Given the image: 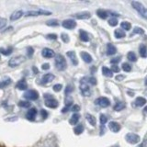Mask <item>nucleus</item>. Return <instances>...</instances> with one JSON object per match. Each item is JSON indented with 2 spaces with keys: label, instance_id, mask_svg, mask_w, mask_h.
<instances>
[{
  "label": "nucleus",
  "instance_id": "ea45409f",
  "mask_svg": "<svg viewBox=\"0 0 147 147\" xmlns=\"http://www.w3.org/2000/svg\"><path fill=\"white\" fill-rule=\"evenodd\" d=\"M108 121V118L105 116V115L103 114H101L100 115V123H101V125H104V124H106Z\"/></svg>",
  "mask_w": 147,
  "mask_h": 147
},
{
  "label": "nucleus",
  "instance_id": "5fc2aeb1",
  "mask_svg": "<svg viewBox=\"0 0 147 147\" xmlns=\"http://www.w3.org/2000/svg\"><path fill=\"white\" fill-rule=\"evenodd\" d=\"M124 78H125V76H116V80H118V81H121V80H123Z\"/></svg>",
  "mask_w": 147,
  "mask_h": 147
},
{
  "label": "nucleus",
  "instance_id": "f8f14e48",
  "mask_svg": "<svg viewBox=\"0 0 147 147\" xmlns=\"http://www.w3.org/2000/svg\"><path fill=\"white\" fill-rule=\"evenodd\" d=\"M41 55L44 57V58H53L55 56V53L52 49H49V48H44L41 52Z\"/></svg>",
  "mask_w": 147,
  "mask_h": 147
},
{
  "label": "nucleus",
  "instance_id": "8fccbe9b",
  "mask_svg": "<svg viewBox=\"0 0 147 147\" xmlns=\"http://www.w3.org/2000/svg\"><path fill=\"white\" fill-rule=\"evenodd\" d=\"M80 110V107L78 105H74L72 107V111H75V112H77Z\"/></svg>",
  "mask_w": 147,
  "mask_h": 147
},
{
  "label": "nucleus",
  "instance_id": "412c9836",
  "mask_svg": "<svg viewBox=\"0 0 147 147\" xmlns=\"http://www.w3.org/2000/svg\"><path fill=\"white\" fill-rule=\"evenodd\" d=\"M79 34H80V40L82 41H84V42H86V41L89 40V35H88V33H87L86 31L81 30L79 31Z\"/></svg>",
  "mask_w": 147,
  "mask_h": 147
},
{
  "label": "nucleus",
  "instance_id": "3c124183",
  "mask_svg": "<svg viewBox=\"0 0 147 147\" xmlns=\"http://www.w3.org/2000/svg\"><path fill=\"white\" fill-rule=\"evenodd\" d=\"M119 70H121V69H119V67L118 65H113L111 68V72H114V73H119Z\"/></svg>",
  "mask_w": 147,
  "mask_h": 147
},
{
  "label": "nucleus",
  "instance_id": "7ed1b4c3",
  "mask_svg": "<svg viewBox=\"0 0 147 147\" xmlns=\"http://www.w3.org/2000/svg\"><path fill=\"white\" fill-rule=\"evenodd\" d=\"M80 91L83 96H89L91 95V90L88 86V83L86 81V78H83L80 81Z\"/></svg>",
  "mask_w": 147,
  "mask_h": 147
},
{
  "label": "nucleus",
  "instance_id": "b1692460",
  "mask_svg": "<svg viewBox=\"0 0 147 147\" xmlns=\"http://www.w3.org/2000/svg\"><path fill=\"white\" fill-rule=\"evenodd\" d=\"M96 15L100 18H102V20H106V18H108L109 14L106 10H103V9H98V10H96Z\"/></svg>",
  "mask_w": 147,
  "mask_h": 147
},
{
  "label": "nucleus",
  "instance_id": "aec40b11",
  "mask_svg": "<svg viewBox=\"0 0 147 147\" xmlns=\"http://www.w3.org/2000/svg\"><path fill=\"white\" fill-rule=\"evenodd\" d=\"M23 11H21V10H18V11H15L14 12L12 15L10 16V20H12V21H14V20H18V18H20L22 16H23Z\"/></svg>",
  "mask_w": 147,
  "mask_h": 147
},
{
  "label": "nucleus",
  "instance_id": "6ab92c4d",
  "mask_svg": "<svg viewBox=\"0 0 147 147\" xmlns=\"http://www.w3.org/2000/svg\"><path fill=\"white\" fill-rule=\"evenodd\" d=\"M145 103H146V99L144 98H142V96H139L134 101V105L136 107H142V106L145 105Z\"/></svg>",
  "mask_w": 147,
  "mask_h": 147
},
{
  "label": "nucleus",
  "instance_id": "4c0bfd02",
  "mask_svg": "<svg viewBox=\"0 0 147 147\" xmlns=\"http://www.w3.org/2000/svg\"><path fill=\"white\" fill-rule=\"evenodd\" d=\"M46 24H47L48 26H52V27H55V26H58L59 23L56 20H49L46 22Z\"/></svg>",
  "mask_w": 147,
  "mask_h": 147
},
{
  "label": "nucleus",
  "instance_id": "473e14b6",
  "mask_svg": "<svg viewBox=\"0 0 147 147\" xmlns=\"http://www.w3.org/2000/svg\"><path fill=\"white\" fill-rule=\"evenodd\" d=\"M127 58H128L129 61H131V62H136V60H137L135 53H132V52H130L127 54Z\"/></svg>",
  "mask_w": 147,
  "mask_h": 147
},
{
  "label": "nucleus",
  "instance_id": "f3484780",
  "mask_svg": "<svg viewBox=\"0 0 147 147\" xmlns=\"http://www.w3.org/2000/svg\"><path fill=\"white\" fill-rule=\"evenodd\" d=\"M67 56L71 59V61L73 63L74 65H77L78 64V61H77V58H76V54L75 52H72V51H70V52L67 53Z\"/></svg>",
  "mask_w": 147,
  "mask_h": 147
},
{
  "label": "nucleus",
  "instance_id": "603ef678",
  "mask_svg": "<svg viewBox=\"0 0 147 147\" xmlns=\"http://www.w3.org/2000/svg\"><path fill=\"white\" fill-rule=\"evenodd\" d=\"M41 116H42V118H44V119H46L48 117V112L46 111L45 109H41Z\"/></svg>",
  "mask_w": 147,
  "mask_h": 147
},
{
  "label": "nucleus",
  "instance_id": "c756f323",
  "mask_svg": "<svg viewBox=\"0 0 147 147\" xmlns=\"http://www.w3.org/2000/svg\"><path fill=\"white\" fill-rule=\"evenodd\" d=\"M74 131H75L76 135L81 134V133L84 131V126H83L82 124H78V125H76L75 129H74Z\"/></svg>",
  "mask_w": 147,
  "mask_h": 147
},
{
  "label": "nucleus",
  "instance_id": "09e8293b",
  "mask_svg": "<svg viewBox=\"0 0 147 147\" xmlns=\"http://www.w3.org/2000/svg\"><path fill=\"white\" fill-rule=\"evenodd\" d=\"M74 90V88H73V86H71V85H69V86H67V87H66V89H65V94L66 95H68V94H70L71 92Z\"/></svg>",
  "mask_w": 147,
  "mask_h": 147
},
{
  "label": "nucleus",
  "instance_id": "39448f33",
  "mask_svg": "<svg viewBox=\"0 0 147 147\" xmlns=\"http://www.w3.org/2000/svg\"><path fill=\"white\" fill-rule=\"evenodd\" d=\"M25 57L22 56V55H18V56H16V57H13L9 60L8 62V65L10 67H16V66H18L20 64H21L22 63L25 62Z\"/></svg>",
  "mask_w": 147,
  "mask_h": 147
},
{
  "label": "nucleus",
  "instance_id": "7c9ffc66",
  "mask_svg": "<svg viewBox=\"0 0 147 147\" xmlns=\"http://www.w3.org/2000/svg\"><path fill=\"white\" fill-rule=\"evenodd\" d=\"M121 30H130L131 28V25L130 22H127V21H123L121 22Z\"/></svg>",
  "mask_w": 147,
  "mask_h": 147
},
{
  "label": "nucleus",
  "instance_id": "bb28decb",
  "mask_svg": "<svg viewBox=\"0 0 147 147\" xmlns=\"http://www.w3.org/2000/svg\"><path fill=\"white\" fill-rule=\"evenodd\" d=\"M126 108V105L124 102H121V101H119V102H117L116 105L114 106V110H116V111H121L123 109Z\"/></svg>",
  "mask_w": 147,
  "mask_h": 147
},
{
  "label": "nucleus",
  "instance_id": "1a4fd4ad",
  "mask_svg": "<svg viewBox=\"0 0 147 147\" xmlns=\"http://www.w3.org/2000/svg\"><path fill=\"white\" fill-rule=\"evenodd\" d=\"M24 98L28 100H36L39 98V93L36 90H28L24 94Z\"/></svg>",
  "mask_w": 147,
  "mask_h": 147
},
{
  "label": "nucleus",
  "instance_id": "9b49d317",
  "mask_svg": "<svg viewBox=\"0 0 147 147\" xmlns=\"http://www.w3.org/2000/svg\"><path fill=\"white\" fill-rule=\"evenodd\" d=\"M36 115H37V109L35 108H31V109H30L29 111L27 112L26 118L29 119V121H33L36 118Z\"/></svg>",
  "mask_w": 147,
  "mask_h": 147
},
{
  "label": "nucleus",
  "instance_id": "a878e982",
  "mask_svg": "<svg viewBox=\"0 0 147 147\" xmlns=\"http://www.w3.org/2000/svg\"><path fill=\"white\" fill-rule=\"evenodd\" d=\"M86 118L87 119V121L90 123V125L96 126V118L93 116V115H91V114H86Z\"/></svg>",
  "mask_w": 147,
  "mask_h": 147
},
{
  "label": "nucleus",
  "instance_id": "dca6fc26",
  "mask_svg": "<svg viewBox=\"0 0 147 147\" xmlns=\"http://www.w3.org/2000/svg\"><path fill=\"white\" fill-rule=\"evenodd\" d=\"M80 55H81V57L82 59L84 60V61L87 63H90L92 61H93V59H92V56L88 53H86V52H81L80 53Z\"/></svg>",
  "mask_w": 147,
  "mask_h": 147
},
{
  "label": "nucleus",
  "instance_id": "f257e3e1",
  "mask_svg": "<svg viewBox=\"0 0 147 147\" xmlns=\"http://www.w3.org/2000/svg\"><path fill=\"white\" fill-rule=\"evenodd\" d=\"M131 6L132 7L135 9V10L140 14V15L144 18H147V11H146V8L144 7V6L140 2H137V1H132L131 2Z\"/></svg>",
  "mask_w": 147,
  "mask_h": 147
},
{
  "label": "nucleus",
  "instance_id": "72a5a7b5",
  "mask_svg": "<svg viewBox=\"0 0 147 147\" xmlns=\"http://www.w3.org/2000/svg\"><path fill=\"white\" fill-rule=\"evenodd\" d=\"M10 83H11V80L9 79V78H7V79L4 81H1L0 82V88H4V87H6L7 86L10 85Z\"/></svg>",
  "mask_w": 147,
  "mask_h": 147
},
{
  "label": "nucleus",
  "instance_id": "6e6d98bb",
  "mask_svg": "<svg viewBox=\"0 0 147 147\" xmlns=\"http://www.w3.org/2000/svg\"><path fill=\"white\" fill-rule=\"evenodd\" d=\"M32 69H33V71H34V73H35V74H37V73H38V69H37L36 67H33V68H32Z\"/></svg>",
  "mask_w": 147,
  "mask_h": 147
},
{
  "label": "nucleus",
  "instance_id": "4468645a",
  "mask_svg": "<svg viewBox=\"0 0 147 147\" xmlns=\"http://www.w3.org/2000/svg\"><path fill=\"white\" fill-rule=\"evenodd\" d=\"M109 128L111 131L118 132V131H119V130H121V125L116 121H110L109 124Z\"/></svg>",
  "mask_w": 147,
  "mask_h": 147
},
{
  "label": "nucleus",
  "instance_id": "a211bd4d",
  "mask_svg": "<svg viewBox=\"0 0 147 147\" xmlns=\"http://www.w3.org/2000/svg\"><path fill=\"white\" fill-rule=\"evenodd\" d=\"M16 87H17L18 89H20V90H26L27 87H28L27 82L24 79H21V80H20L17 83Z\"/></svg>",
  "mask_w": 147,
  "mask_h": 147
},
{
  "label": "nucleus",
  "instance_id": "f03ea898",
  "mask_svg": "<svg viewBox=\"0 0 147 147\" xmlns=\"http://www.w3.org/2000/svg\"><path fill=\"white\" fill-rule=\"evenodd\" d=\"M55 66H56L57 70L59 71H63L64 69L66 68L67 63H66V60L64 59V57L61 54H58L56 57H55Z\"/></svg>",
  "mask_w": 147,
  "mask_h": 147
},
{
  "label": "nucleus",
  "instance_id": "de8ad7c7",
  "mask_svg": "<svg viewBox=\"0 0 147 147\" xmlns=\"http://www.w3.org/2000/svg\"><path fill=\"white\" fill-rule=\"evenodd\" d=\"M46 38L48 40H56L57 39V35L56 34H48L46 36Z\"/></svg>",
  "mask_w": 147,
  "mask_h": 147
},
{
  "label": "nucleus",
  "instance_id": "bf43d9fd",
  "mask_svg": "<svg viewBox=\"0 0 147 147\" xmlns=\"http://www.w3.org/2000/svg\"><path fill=\"white\" fill-rule=\"evenodd\" d=\"M115 147H119V146H115Z\"/></svg>",
  "mask_w": 147,
  "mask_h": 147
},
{
  "label": "nucleus",
  "instance_id": "6e6552de",
  "mask_svg": "<svg viewBox=\"0 0 147 147\" xmlns=\"http://www.w3.org/2000/svg\"><path fill=\"white\" fill-rule=\"evenodd\" d=\"M96 105L99 106L101 108H107L110 105V101L108 98H105V96H101V98H98V99L95 100Z\"/></svg>",
  "mask_w": 147,
  "mask_h": 147
},
{
  "label": "nucleus",
  "instance_id": "79ce46f5",
  "mask_svg": "<svg viewBox=\"0 0 147 147\" xmlns=\"http://www.w3.org/2000/svg\"><path fill=\"white\" fill-rule=\"evenodd\" d=\"M6 25H7V20H6V18H0V30H2Z\"/></svg>",
  "mask_w": 147,
  "mask_h": 147
},
{
  "label": "nucleus",
  "instance_id": "f704fd0d",
  "mask_svg": "<svg viewBox=\"0 0 147 147\" xmlns=\"http://www.w3.org/2000/svg\"><path fill=\"white\" fill-rule=\"evenodd\" d=\"M18 106L20 107H21V108H30V103L29 102V101H20L18 102Z\"/></svg>",
  "mask_w": 147,
  "mask_h": 147
},
{
  "label": "nucleus",
  "instance_id": "0eeeda50",
  "mask_svg": "<svg viewBox=\"0 0 147 147\" xmlns=\"http://www.w3.org/2000/svg\"><path fill=\"white\" fill-rule=\"evenodd\" d=\"M125 139L126 141L129 142V144H138V142H140V136L135 134V133H128L125 136Z\"/></svg>",
  "mask_w": 147,
  "mask_h": 147
},
{
  "label": "nucleus",
  "instance_id": "c9c22d12",
  "mask_svg": "<svg viewBox=\"0 0 147 147\" xmlns=\"http://www.w3.org/2000/svg\"><path fill=\"white\" fill-rule=\"evenodd\" d=\"M122 70L125 71V72H131V66L129 63H122Z\"/></svg>",
  "mask_w": 147,
  "mask_h": 147
},
{
  "label": "nucleus",
  "instance_id": "c03bdc74",
  "mask_svg": "<svg viewBox=\"0 0 147 147\" xmlns=\"http://www.w3.org/2000/svg\"><path fill=\"white\" fill-rule=\"evenodd\" d=\"M63 88V86L62 85H60V84H57V85H54L53 86V90L55 92H59V91H61Z\"/></svg>",
  "mask_w": 147,
  "mask_h": 147
},
{
  "label": "nucleus",
  "instance_id": "20e7f679",
  "mask_svg": "<svg viewBox=\"0 0 147 147\" xmlns=\"http://www.w3.org/2000/svg\"><path fill=\"white\" fill-rule=\"evenodd\" d=\"M44 98H45V105L47 106L48 108L55 109L58 107V105H59L58 101L56 99H54L51 95L46 94L44 95Z\"/></svg>",
  "mask_w": 147,
  "mask_h": 147
},
{
  "label": "nucleus",
  "instance_id": "2f4dec72",
  "mask_svg": "<svg viewBox=\"0 0 147 147\" xmlns=\"http://www.w3.org/2000/svg\"><path fill=\"white\" fill-rule=\"evenodd\" d=\"M140 55L142 58H146V46L144 44L140 46Z\"/></svg>",
  "mask_w": 147,
  "mask_h": 147
},
{
  "label": "nucleus",
  "instance_id": "4be33fe9",
  "mask_svg": "<svg viewBox=\"0 0 147 147\" xmlns=\"http://www.w3.org/2000/svg\"><path fill=\"white\" fill-rule=\"evenodd\" d=\"M116 53H117L116 47H115V46L113 44H111V43L108 44V46H107V54L108 55H113Z\"/></svg>",
  "mask_w": 147,
  "mask_h": 147
},
{
  "label": "nucleus",
  "instance_id": "ddd939ff",
  "mask_svg": "<svg viewBox=\"0 0 147 147\" xmlns=\"http://www.w3.org/2000/svg\"><path fill=\"white\" fill-rule=\"evenodd\" d=\"M73 17L77 18V20H87V18H91V14L89 12H81L75 14V15H73Z\"/></svg>",
  "mask_w": 147,
  "mask_h": 147
},
{
  "label": "nucleus",
  "instance_id": "c85d7f7f",
  "mask_svg": "<svg viewBox=\"0 0 147 147\" xmlns=\"http://www.w3.org/2000/svg\"><path fill=\"white\" fill-rule=\"evenodd\" d=\"M102 74H103L105 76H107V77H112L113 76L111 70H110V69H109L108 67H106V66H103L102 67Z\"/></svg>",
  "mask_w": 147,
  "mask_h": 147
},
{
  "label": "nucleus",
  "instance_id": "4d7b16f0",
  "mask_svg": "<svg viewBox=\"0 0 147 147\" xmlns=\"http://www.w3.org/2000/svg\"><path fill=\"white\" fill-rule=\"evenodd\" d=\"M144 144H145V142H142V144H141V145H140L139 147H144Z\"/></svg>",
  "mask_w": 147,
  "mask_h": 147
},
{
  "label": "nucleus",
  "instance_id": "a19ab883",
  "mask_svg": "<svg viewBox=\"0 0 147 147\" xmlns=\"http://www.w3.org/2000/svg\"><path fill=\"white\" fill-rule=\"evenodd\" d=\"M61 39L63 40V42H69V40H69V36L67 35V34H65V33H62L61 34Z\"/></svg>",
  "mask_w": 147,
  "mask_h": 147
},
{
  "label": "nucleus",
  "instance_id": "864d4df0",
  "mask_svg": "<svg viewBox=\"0 0 147 147\" xmlns=\"http://www.w3.org/2000/svg\"><path fill=\"white\" fill-rule=\"evenodd\" d=\"M41 68H42L43 70H48V69H50V64L49 63H43Z\"/></svg>",
  "mask_w": 147,
  "mask_h": 147
},
{
  "label": "nucleus",
  "instance_id": "9d476101",
  "mask_svg": "<svg viewBox=\"0 0 147 147\" xmlns=\"http://www.w3.org/2000/svg\"><path fill=\"white\" fill-rule=\"evenodd\" d=\"M63 27L64 29H67V30H73L74 28L76 27V22L74 20H65L63 21Z\"/></svg>",
  "mask_w": 147,
  "mask_h": 147
},
{
  "label": "nucleus",
  "instance_id": "37998d69",
  "mask_svg": "<svg viewBox=\"0 0 147 147\" xmlns=\"http://www.w3.org/2000/svg\"><path fill=\"white\" fill-rule=\"evenodd\" d=\"M27 51H28V56L29 57H32V55L34 53V50L32 47H28L27 48Z\"/></svg>",
  "mask_w": 147,
  "mask_h": 147
},
{
  "label": "nucleus",
  "instance_id": "423d86ee",
  "mask_svg": "<svg viewBox=\"0 0 147 147\" xmlns=\"http://www.w3.org/2000/svg\"><path fill=\"white\" fill-rule=\"evenodd\" d=\"M50 11H46V10H42V9H38V10H30L28 11L25 16L26 17H35V16H41V15H45V16H49L51 15Z\"/></svg>",
  "mask_w": 147,
  "mask_h": 147
},
{
  "label": "nucleus",
  "instance_id": "5701e85b",
  "mask_svg": "<svg viewBox=\"0 0 147 147\" xmlns=\"http://www.w3.org/2000/svg\"><path fill=\"white\" fill-rule=\"evenodd\" d=\"M114 34H115V37H116L117 39H122V38H124V37L126 36L125 31H124L123 30H121V29L116 30L114 31Z\"/></svg>",
  "mask_w": 147,
  "mask_h": 147
},
{
  "label": "nucleus",
  "instance_id": "e433bc0d",
  "mask_svg": "<svg viewBox=\"0 0 147 147\" xmlns=\"http://www.w3.org/2000/svg\"><path fill=\"white\" fill-rule=\"evenodd\" d=\"M109 26H111V27H115V26H117L118 25V20L117 18H110V20H109Z\"/></svg>",
  "mask_w": 147,
  "mask_h": 147
},
{
  "label": "nucleus",
  "instance_id": "393cba45",
  "mask_svg": "<svg viewBox=\"0 0 147 147\" xmlns=\"http://www.w3.org/2000/svg\"><path fill=\"white\" fill-rule=\"evenodd\" d=\"M79 114H77V113H75L73 115V116L71 117L70 119V121H69V123L71 124V125H76V124H77L78 121H79Z\"/></svg>",
  "mask_w": 147,
  "mask_h": 147
},
{
  "label": "nucleus",
  "instance_id": "49530a36",
  "mask_svg": "<svg viewBox=\"0 0 147 147\" xmlns=\"http://www.w3.org/2000/svg\"><path fill=\"white\" fill-rule=\"evenodd\" d=\"M119 61H121V58L119 57H117V58H113L110 60V63H111L113 65H116V63H118Z\"/></svg>",
  "mask_w": 147,
  "mask_h": 147
},
{
  "label": "nucleus",
  "instance_id": "2eb2a0df",
  "mask_svg": "<svg viewBox=\"0 0 147 147\" xmlns=\"http://www.w3.org/2000/svg\"><path fill=\"white\" fill-rule=\"evenodd\" d=\"M54 79V76L53 74H46L42 77H41V83L42 84H47V83L53 81Z\"/></svg>",
  "mask_w": 147,
  "mask_h": 147
},
{
  "label": "nucleus",
  "instance_id": "cd10ccee",
  "mask_svg": "<svg viewBox=\"0 0 147 147\" xmlns=\"http://www.w3.org/2000/svg\"><path fill=\"white\" fill-rule=\"evenodd\" d=\"M0 53H1L2 54H4V55H6V56H7V55H10L13 53V47L9 46L7 49L0 48Z\"/></svg>",
  "mask_w": 147,
  "mask_h": 147
},
{
  "label": "nucleus",
  "instance_id": "13d9d810",
  "mask_svg": "<svg viewBox=\"0 0 147 147\" xmlns=\"http://www.w3.org/2000/svg\"><path fill=\"white\" fill-rule=\"evenodd\" d=\"M0 60H1V55H0Z\"/></svg>",
  "mask_w": 147,
  "mask_h": 147
},
{
  "label": "nucleus",
  "instance_id": "58836bf2",
  "mask_svg": "<svg viewBox=\"0 0 147 147\" xmlns=\"http://www.w3.org/2000/svg\"><path fill=\"white\" fill-rule=\"evenodd\" d=\"M135 33H138V34H144V30L142 29V28H134V30H133V32L132 34H135ZM131 34V35H132Z\"/></svg>",
  "mask_w": 147,
  "mask_h": 147
},
{
  "label": "nucleus",
  "instance_id": "a18cd8bd",
  "mask_svg": "<svg viewBox=\"0 0 147 147\" xmlns=\"http://www.w3.org/2000/svg\"><path fill=\"white\" fill-rule=\"evenodd\" d=\"M87 82H88L89 84L93 85V86L96 85V79L95 77H89L88 79H87Z\"/></svg>",
  "mask_w": 147,
  "mask_h": 147
}]
</instances>
